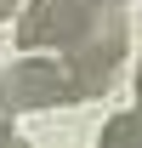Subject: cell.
Returning a JSON list of instances; mask_svg holds the SVG:
<instances>
[{
    "mask_svg": "<svg viewBox=\"0 0 142 148\" xmlns=\"http://www.w3.org/2000/svg\"><path fill=\"white\" fill-rule=\"evenodd\" d=\"M102 148H142V108L137 114H114L102 125Z\"/></svg>",
    "mask_w": 142,
    "mask_h": 148,
    "instance_id": "cell-4",
    "label": "cell"
},
{
    "mask_svg": "<svg viewBox=\"0 0 142 148\" xmlns=\"http://www.w3.org/2000/svg\"><path fill=\"white\" fill-rule=\"evenodd\" d=\"M108 6H119V0H108Z\"/></svg>",
    "mask_w": 142,
    "mask_h": 148,
    "instance_id": "cell-8",
    "label": "cell"
},
{
    "mask_svg": "<svg viewBox=\"0 0 142 148\" xmlns=\"http://www.w3.org/2000/svg\"><path fill=\"white\" fill-rule=\"evenodd\" d=\"M0 148H23V137L12 131V114H6V108H0Z\"/></svg>",
    "mask_w": 142,
    "mask_h": 148,
    "instance_id": "cell-5",
    "label": "cell"
},
{
    "mask_svg": "<svg viewBox=\"0 0 142 148\" xmlns=\"http://www.w3.org/2000/svg\"><path fill=\"white\" fill-rule=\"evenodd\" d=\"M17 6L23 0H0V17H17Z\"/></svg>",
    "mask_w": 142,
    "mask_h": 148,
    "instance_id": "cell-6",
    "label": "cell"
},
{
    "mask_svg": "<svg viewBox=\"0 0 142 148\" xmlns=\"http://www.w3.org/2000/svg\"><path fill=\"white\" fill-rule=\"evenodd\" d=\"M80 80H74L63 63H17V69L0 74V108L17 114V108H57V103H74Z\"/></svg>",
    "mask_w": 142,
    "mask_h": 148,
    "instance_id": "cell-3",
    "label": "cell"
},
{
    "mask_svg": "<svg viewBox=\"0 0 142 148\" xmlns=\"http://www.w3.org/2000/svg\"><path fill=\"white\" fill-rule=\"evenodd\" d=\"M119 57H125V12L119 6H97V17L85 23V34L74 40V46H63V69L80 80L85 97H97L114 80Z\"/></svg>",
    "mask_w": 142,
    "mask_h": 148,
    "instance_id": "cell-1",
    "label": "cell"
},
{
    "mask_svg": "<svg viewBox=\"0 0 142 148\" xmlns=\"http://www.w3.org/2000/svg\"><path fill=\"white\" fill-rule=\"evenodd\" d=\"M97 6L108 0H29L23 6V23H17V46L23 51H63L85 34V23L97 17Z\"/></svg>",
    "mask_w": 142,
    "mask_h": 148,
    "instance_id": "cell-2",
    "label": "cell"
},
{
    "mask_svg": "<svg viewBox=\"0 0 142 148\" xmlns=\"http://www.w3.org/2000/svg\"><path fill=\"white\" fill-rule=\"evenodd\" d=\"M137 108H142V63H137Z\"/></svg>",
    "mask_w": 142,
    "mask_h": 148,
    "instance_id": "cell-7",
    "label": "cell"
}]
</instances>
